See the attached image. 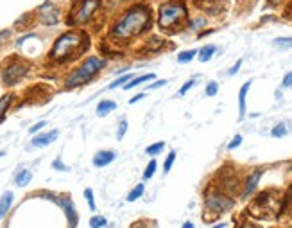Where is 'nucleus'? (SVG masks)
Here are the masks:
<instances>
[{
	"mask_svg": "<svg viewBox=\"0 0 292 228\" xmlns=\"http://www.w3.org/2000/svg\"><path fill=\"white\" fill-rule=\"evenodd\" d=\"M204 92H206L208 97H215V96H217V92H219V83L217 81H210L206 85V90H204Z\"/></svg>",
	"mask_w": 292,
	"mask_h": 228,
	"instance_id": "31",
	"label": "nucleus"
},
{
	"mask_svg": "<svg viewBox=\"0 0 292 228\" xmlns=\"http://www.w3.org/2000/svg\"><path fill=\"white\" fill-rule=\"evenodd\" d=\"M226 225H224V223H219V225L217 226H213V228H224Z\"/></svg>",
	"mask_w": 292,
	"mask_h": 228,
	"instance_id": "45",
	"label": "nucleus"
},
{
	"mask_svg": "<svg viewBox=\"0 0 292 228\" xmlns=\"http://www.w3.org/2000/svg\"><path fill=\"white\" fill-rule=\"evenodd\" d=\"M240 67H242V60L235 61V65H233V67H231V68H229V70H228V74H229V75H235V74H237V72H239V70H240Z\"/></svg>",
	"mask_w": 292,
	"mask_h": 228,
	"instance_id": "41",
	"label": "nucleus"
},
{
	"mask_svg": "<svg viewBox=\"0 0 292 228\" xmlns=\"http://www.w3.org/2000/svg\"><path fill=\"white\" fill-rule=\"evenodd\" d=\"M287 131H289V129H287V124H285V122H278V124H276L275 128H272L271 135L275 137V139H282V137L287 135Z\"/></svg>",
	"mask_w": 292,
	"mask_h": 228,
	"instance_id": "28",
	"label": "nucleus"
},
{
	"mask_svg": "<svg viewBox=\"0 0 292 228\" xmlns=\"http://www.w3.org/2000/svg\"><path fill=\"white\" fill-rule=\"evenodd\" d=\"M194 58H197V50L196 49H188V50H181L180 54H178V63L181 65H187L190 63Z\"/></svg>",
	"mask_w": 292,
	"mask_h": 228,
	"instance_id": "22",
	"label": "nucleus"
},
{
	"mask_svg": "<svg viewBox=\"0 0 292 228\" xmlns=\"http://www.w3.org/2000/svg\"><path fill=\"white\" fill-rule=\"evenodd\" d=\"M113 110H116V103H115V101L104 99V101H101V103L97 104L95 113L99 115V117H106V115H109Z\"/></svg>",
	"mask_w": 292,
	"mask_h": 228,
	"instance_id": "16",
	"label": "nucleus"
},
{
	"mask_svg": "<svg viewBox=\"0 0 292 228\" xmlns=\"http://www.w3.org/2000/svg\"><path fill=\"white\" fill-rule=\"evenodd\" d=\"M42 196L47 198V200H52L54 203H57L61 208H63L65 216H67V221H68V228L77 226L79 216H77V212H75L74 201H72L70 198H68V196H56V194H50V193H43Z\"/></svg>",
	"mask_w": 292,
	"mask_h": 228,
	"instance_id": "9",
	"label": "nucleus"
},
{
	"mask_svg": "<svg viewBox=\"0 0 292 228\" xmlns=\"http://www.w3.org/2000/svg\"><path fill=\"white\" fill-rule=\"evenodd\" d=\"M106 65H108L106 58H101V56L85 58V61L67 75V79H65V88L72 90V88H79V86L92 83L99 72L104 70Z\"/></svg>",
	"mask_w": 292,
	"mask_h": 228,
	"instance_id": "4",
	"label": "nucleus"
},
{
	"mask_svg": "<svg viewBox=\"0 0 292 228\" xmlns=\"http://www.w3.org/2000/svg\"><path fill=\"white\" fill-rule=\"evenodd\" d=\"M108 225V221H106V218H102V216H93L92 219H90V226L92 228H102Z\"/></svg>",
	"mask_w": 292,
	"mask_h": 228,
	"instance_id": "30",
	"label": "nucleus"
},
{
	"mask_svg": "<svg viewBox=\"0 0 292 228\" xmlns=\"http://www.w3.org/2000/svg\"><path fill=\"white\" fill-rule=\"evenodd\" d=\"M244 228H255V226H251V225H247V226H244Z\"/></svg>",
	"mask_w": 292,
	"mask_h": 228,
	"instance_id": "47",
	"label": "nucleus"
},
{
	"mask_svg": "<svg viewBox=\"0 0 292 228\" xmlns=\"http://www.w3.org/2000/svg\"><path fill=\"white\" fill-rule=\"evenodd\" d=\"M283 0H267V4H265V7H275L278 6V4H282Z\"/></svg>",
	"mask_w": 292,
	"mask_h": 228,
	"instance_id": "43",
	"label": "nucleus"
},
{
	"mask_svg": "<svg viewBox=\"0 0 292 228\" xmlns=\"http://www.w3.org/2000/svg\"><path fill=\"white\" fill-rule=\"evenodd\" d=\"M163 149H165V142H156V144H151V146H147L145 147V153L149 155V157H158V155H162L163 153Z\"/></svg>",
	"mask_w": 292,
	"mask_h": 228,
	"instance_id": "25",
	"label": "nucleus"
},
{
	"mask_svg": "<svg viewBox=\"0 0 292 228\" xmlns=\"http://www.w3.org/2000/svg\"><path fill=\"white\" fill-rule=\"evenodd\" d=\"M190 18L187 0H163L156 9V25L162 32L174 34L180 32L181 27H187Z\"/></svg>",
	"mask_w": 292,
	"mask_h": 228,
	"instance_id": "3",
	"label": "nucleus"
},
{
	"mask_svg": "<svg viewBox=\"0 0 292 228\" xmlns=\"http://www.w3.org/2000/svg\"><path fill=\"white\" fill-rule=\"evenodd\" d=\"M156 169H158V162H156V158H151V160H149V164H147V167H145V171H144V178L151 180L152 176H154Z\"/></svg>",
	"mask_w": 292,
	"mask_h": 228,
	"instance_id": "27",
	"label": "nucleus"
},
{
	"mask_svg": "<svg viewBox=\"0 0 292 228\" xmlns=\"http://www.w3.org/2000/svg\"><path fill=\"white\" fill-rule=\"evenodd\" d=\"M60 137V131L57 129H52V131H47V133H38V135L32 139V146L34 147H47L54 142V140Z\"/></svg>",
	"mask_w": 292,
	"mask_h": 228,
	"instance_id": "12",
	"label": "nucleus"
},
{
	"mask_svg": "<svg viewBox=\"0 0 292 228\" xmlns=\"http://www.w3.org/2000/svg\"><path fill=\"white\" fill-rule=\"evenodd\" d=\"M13 101H14L13 93H6V96L0 97V122L6 119V113H7V110L11 108V104H13Z\"/></svg>",
	"mask_w": 292,
	"mask_h": 228,
	"instance_id": "20",
	"label": "nucleus"
},
{
	"mask_svg": "<svg viewBox=\"0 0 292 228\" xmlns=\"http://www.w3.org/2000/svg\"><path fill=\"white\" fill-rule=\"evenodd\" d=\"M282 86L283 88H290L292 86V72H287L285 74V78H283V81H282Z\"/></svg>",
	"mask_w": 292,
	"mask_h": 228,
	"instance_id": "40",
	"label": "nucleus"
},
{
	"mask_svg": "<svg viewBox=\"0 0 292 228\" xmlns=\"http://www.w3.org/2000/svg\"><path fill=\"white\" fill-rule=\"evenodd\" d=\"M262 176H264V171L262 169H255L253 173H249L246 178V182H244V191H242V198H247L251 196V194L257 191L258 183H260Z\"/></svg>",
	"mask_w": 292,
	"mask_h": 228,
	"instance_id": "10",
	"label": "nucleus"
},
{
	"mask_svg": "<svg viewBox=\"0 0 292 228\" xmlns=\"http://www.w3.org/2000/svg\"><path fill=\"white\" fill-rule=\"evenodd\" d=\"M133 79V75L131 74H126V75H120V78H116L115 81L113 83H109V86H108V90H115V88H119V86H124V85H127V83Z\"/></svg>",
	"mask_w": 292,
	"mask_h": 228,
	"instance_id": "26",
	"label": "nucleus"
},
{
	"mask_svg": "<svg viewBox=\"0 0 292 228\" xmlns=\"http://www.w3.org/2000/svg\"><path fill=\"white\" fill-rule=\"evenodd\" d=\"M163 47H165V42H163L162 38H158V36H152V38H149V42L145 43L144 50L145 52H158Z\"/></svg>",
	"mask_w": 292,
	"mask_h": 228,
	"instance_id": "19",
	"label": "nucleus"
},
{
	"mask_svg": "<svg viewBox=\"0 0 292 228\" xmlns=\"http://www.w3.org/2000/svg\"><path fill=\"white\" fill-rule=\"evenodd\" d=\"M194 85H196V79H188V81L185 83L183 86H181L180 92H178V93H180V96H187V92H190L192 86H194Z\"/></svg>",
	"mask_w": 292,
	"mask_h": 228,
	"instance_id": "34",
	"label": "nucleus"
},
{
	"mask_svg": "<svg viewBox=\"0 0 292 228\" xmlns=\"http://www.w3.org/2000/svg\"><path fill=\"white\" fill-rule=\"evenodd\" d=\"M102 0H74L72 9L67 16L68 27H77V25H86L93 20L97 11L101 9Z\"/></svg>",
	"mask_w": 292,
	"mask_h": 228,
	"instance_id": "5",
	"label": "nucleus"
},
{
	"mask_svg": "<svg viewBox=\"0 0 292 228\" xmlns=\"http://www.w3.org/2000/svg\"><path fill=\"white\" fill-rule=\"evenodd\" d=\"M215 52H217V47H215L213 43H208V45H203L197 50V60H199L201 63H208V61L215 56Z\"/></svg>",
	"mask_w": 292,
	"mask_h": 228,
	"instance_id": "15",
	"label": "nucleus"
},
{
	"mask_svg": "<svg viewBox=\"0 0 292 228\" xmlns=\"http://www.w3.org/2000/svg\"><path fill=\"white\" fill-rule=\"evenodd\" d=\"M152 14H154V11L147 2L131 4L109 27V38L116 40V42H129V40L145 34L154 25Z\"/></svg>",
	"mask_w": 292,
	"mask_h": 228,
	"instance_id": "1",
	"label": "nucleus"
},
{
	"mask_svg": "<svg viewBox=\"0 0 292 228\" xmlns=\"http://www.w3.org/2000/svg\"><path fill=\"white\" fill-rule=\"evenodd\" d=\"M85 198H86V201H88V207H90V211L92 212H95V198H93V191L92 189H85Z\"/></svg>",
	"mask_w": 292,
	"mask_h": 228,
	"instance_id": "32",
	"label": "nucleus"
},
{
	"mask_svg": "<svg viewBox=\"0 0 292 228\" xmlns=\"http://www.w3.org/2000/svg\"><path fill=\"white\" fill-rule=\"evenodd\" d=\"M131 228H142V226H138V225H134V226H131Z\"/></svg>",
	"mask_w": 292,
	"mask_h": 228,
	"instance_id": "46",
	"label": "nucleus"
},
{
	"mask_svg": "<svg viewBox=\"0 0 292 228\" xmlns=\"http://www.w3.org/2000/svg\"><path fill=\"white\" fill-rule=\"evenodd\" d=\"M61 7L57 6L54 0H45L42 6L36 9V18H38L40 24L43 25H56L61 22Z\"/></svg>",
	"mask_w": 292,
	"mask_h": 228,
	"instance_id": "8",
	"label": "nucleus"
},
{
	"mask_svg": "<svg viewBox=\"0 0 292 228\" xmlns=\"http://www.w3.org/2000/svg\"><path fill=\"white\" fill-rule=\"evenodd\" d=\"M272 45L282 50L292 49V36H280V38H275L272 40Z\"/></svg>",
	"mask_w": 292,
	"mask_h": 228,
	"instance_id": "24",
	"label": "nucleus"
},
{
	"mask_svg": "<svg viewBox=\"0 0 292 228\" xmlns=\"http://www.w3.org/2000/svg\"><path fill=\"white\" fill-rule=\"evenodd\" d=\"M176 151H170L169 155H167V158H165V162H163V171H165V175L167 173H170V169H172V165H174V162H176Z\"/></svg>",
	"mask_w": 292,
	"mask_h": 228,
	"instance_id": "29",
	"label": "nucleus"
},
{
	"mask_svg": "<svg viewBox=\"0 0 292 228\" xmlns=\"http://www.w3.org/2000/svg\"><path fill=\"white\" fill-rule=\"evenodd\" d=\"M31 180H32V173L29 169H20L16 173V176H14V183L18 187H27L31 183Z\"/></svg>",
	"mask_w": 292,
	"mask_h": 228,
	"instance_id": "18",
	"label": "nucleus"
},
{
	"mask_svg": "<svg viewBox=\"0 0 292 228\" xmlns=\"http://www.w3.org/2000/svg\"><path fill=\"white\" fill-rule=\"evenodd\" d=\"M242 140H244L242 135H235V137L231 139V142L228 144V149H229V151H231V149H237V147H239L240 144H242Z\"/></svg>",
	"mask_w": 292,
	"mask_h": 228,
	"instance_id": "36",
	"label": "nucleus"
},
{
	"mask_svg": "<svg viewBox=\"0 0 292 228\" xmlns=\"http://www.w3.org/2000/svg\"><path fill=\"white\" fill-rule=\"evenodd\" d=\"M126 131H127V121H126V119H122V121L119 122V131H116V139L122 140L124 135H126Z\"/></svg>",
	"mask_w": 292,
	"mask_h": 228,
	"instance_id": "33",
	"label": "nucleus"
},
{
	"mask_svg": "<svg viewBox=\"0 0 292 228\" xmlns=\"http://www.w3.org/2000/svg\"><path fill=\"white\" fill-rule=\"evenodd\" d=\"M90 47V38L83 31H68L57 36L52 49L49 52V58L52 63L63 65L67 61H72L83 54Z\"/></svg>",
	"mask_w": 292,
	"mask_h": 228,
	"instance_id": "2",
	"label": "nucleus"
},
{
	"mask_svg": "<svg viewBox=\"0 0 292 228\" xmlns=\"http://www.w3.org/2000/svg\"><path fill=\"white\" fill-rule=\"evenodd\" d=\"M145 97V93H138V96H134V97H131L129 99V104H137L138 101H142Z\"/></svg>",
	"mask_w": 292,
	"mask_h": 228,
	"instance_id": "42",
	"label": "nucleus"
},
{
	"mask_svg": "<svg viewBox=\"0 0 292 228\" xmlns=\"http://www.w3.org/2000/svg\"><path fill=\"white\" fill-rule=\"evenodd\" d=\"M13 201H14V194L11 191H6L0 198V221L6 218V214L9 212V208L13 207Z\"/></svg>",
	"mask_w": 292,
	"mask_h": 228,
	"instance_id": "14",
	"label": "nucleus"
},
{
	"mask_svg": "<svg viewBox=\"0 0 292 228\" xmlns=\"http://www.w3.org/2000/svg\"><path fill=\"white\" fill-rule=\"evenodd\" d=\"M249 88H251V81H246L242 86H240V92H239V121H244V117H246V111H247L246 97H247Z\"/></svg>",
	"mask_w": 292,
	"mask_h": 228,
	"instance_id": "13",
	"label": "nucleus"
},
{
	"mask_svg": "<svg viewBox=\"0 0 292 228\" xmlns=\"http://www.w3.org/2000/svg\"><path fill=\"white\" fill-rule=\"evenodd\" d=\"M283 207L287 208V212L292 216V187H290V191H289V194L285 196V203H283Z\"/></svg>",
	"mask_w": 292,
	"mask_h": 228,
	"instance_id": "38",
	"label": "nucleus"
},
{
	"mask_svg": "<svg viewBox=\"0 0 292 228\" xmlns=\"http://www.w3.org/2000/svg\"><path fill=\"white\" fill-rule=\"evenodd\" d=\"M116 158V153L111 149H102V151H97L95 155H93V165L95 167H106V165H109L111 162H115Z\"/></svg>",
	"mask_w": 292,
	"mask_h": 228,
	"instance_id": "11",
	"label": "nucleus"
},
{
	"mask_svg": "<svg viewBox=\"0 0 292 228\" xmlns=\"http://www.w3.org/2000/svg\"><path fill=\"white\" fill-rule=\"evenodd\" d=\"M29 63L25 60H20V58L14 56L13 60H9L6 63V67L0 70V79H2L4 86H14L22 81V79L27 75L29 72Z\"/></svg>",
	"mask_w": 292,
	"mask_h": 228,
	"instance_id": "6",
	"label": "nucleus"
},
{
	"mask_svg": "<svg viewBox=\"0 0 292 228\" xmlns=\"http://www.w3.org/2000/svg\"><path fill=\"white\" fill-rule=\"evenodd\" d=\"M208 24V20L206 18H203V16H196V18H188V22H187V27L185 29H188V31H199V29H203L204 25Z\"/></svg>",
	"mask_w": 292,
	"mask_h": 228,
	"instance_id": "21",
	"label": "nucleus"
},
{
	"mask_svg": "<svg viewBox=\"0 0 292 228\" xmlns=\"http://www.w3.org/2000/svg\"><path fill=\"white\" fill-rule=\"evenodd\" d=\"M183 228H194V225H192L190 221H187V223H185V225H183Z\"/></svg>",
	"mask_w": 292,
	"mask_h": 228,
	"instance_id": "44",
	"label": "nucleus"
},
{
	"mask_svg": "<svg viewBox=\"0 0 292 228\" xmlns=\"http://www.w3.org/2000/svg\"><path fill=\"white\" fill-rule=\"evenodd\" d=\"M52 169H56V171H68V165H65L63 162H61V158H56V160L52 162Z\"/></svg>",
	"mask_w": 292,
	"mask_h": 228,
	"instance_id": "37",
	"label": "nucleus"
},
{
	"mask_svg": "<svg viewBox=\"0 0 292 228\" xmlns=\"http://www.w3.org/2000/svg\"><path fill=\"white\" fill-rule=\"evenodd\" d=\"M47 126V122L45 121H40V122H36V124H32L31 128H29V133L31 135H36V133H40V129H43Z\"/></svg>",
	"mask_w": 292,
	"mask_h": 228,
	"instance_id": "35",
	"label": "nucleus"
},
{
	"mask_svg": "<svg viewBox=\"0 0 292 228\" xmlns=\"http://www.w3.org/2000/svg\"><path fill=\"white\" fill-rule=\"evenodd\" d=\"M144 193H145V185H144V183H138L137 187H133V189H131V193L127 194L126 200L129 201V203H133V201L140 200V198L144 196Z\"/></svg>",
	"mask_w": 292,
	"mask_h": 228,
	"instance_id": "23",
	"label": "nucleus"
},
{
	"mask_svg": "<svg viewBox=\"0 0 292 228\" xmlns=\"http://www.w3.org/2000/svg\"><path fill=\"white\" fill-rule=\"evenodd\" d=\"M156 79V74H144V75H138V78H133L131 79L127 85H124L122 88L124 90H131V88H134V86H138V85H144V83H147V81H154Z\"/></svg>",
	"mask_w": 292,
	"mask_h": 228,
	"instance_id": "17",
	"label": "nucleus"
},
{
	"mask_svg": "<svg viewBox=\"0 0 292 228\" xmlns=\"http://www.w3.org/2000/svg\"><path fill=\"white\" fill-rule=\"evenodd\" d=\"M163 85H167V79H158V81L151 83V86H147V90H158L162 88Z\"/></svg>",
	"mask_w": 292,
	"mask_h": 228,
	"instance_id": "39",
	"label": "nucleus"
},
{
	"mask_svg": "<svg viewBox=\"0 0 292 228\" xmlns=\"http://www.w3.org/2000/svg\"><path fill=\"white\" fill-rule=\"evenodd\" d=\"M290 173H292V167H290Z\"/></svg>",
	"mask_w": 292,
	"mask_h": 228,
	"instance_id": "48",
	"label": "nucleus"
},
{
	"mask_svg": "<svg viewBox=\"0 0 292 228\" xmlns=\"http://www.w3.org/2000/svg\"><path fill=\"white\" fill-rule=\"evenodd\" d=\"M233 205H235V201L221 191H208L206 196H204V207L211 214H224V212L231 211Z\"/></svg>",
	"mask_w": 292,
	"mask_h": 228,
	"instance_id": "7",
	"label": "nucleus"
}]
</instances>
